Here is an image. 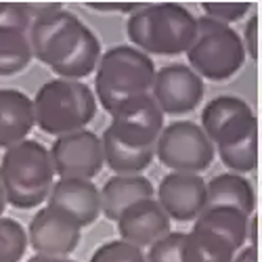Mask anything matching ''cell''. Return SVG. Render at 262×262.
<instances>
[{
    "mask_svg": "<svg viewBox=\"0 0 262 262\" xmlns=\"http://www.w3.org/2000/svg\"><path fill=\"white\" fill-rule=\"evenodd\" d=\"M202 130L216 147H225L254 135L256 118L244 99L216 97L202 112Z\"/></svg>",
    "mask_w": 262,
    "mask_h": 262,
    "instance_id": "30bf717a",
    "label": "cell"
},
{
    "mask_svg": "<svg viewBox=\"0 0 262 262\" xmlns=\"http://www.w3.org/2000/svg\"><path fill=\"white\" fill-rule=\"evenodd\" d=\"M49 154L59 179L93 181L105 164L101 137L86 128L57 137Z\"/></svg>",
    "mask_w": 262,
    "mask_h": 262,
    "instance_id": "ba28073f",
    "label": "cell"
},
{
    "mask_svg": "<svg viewBox=\"0 0 262 262\" xmlns=\"http://www.w3.org/2000/svg\"><path fill=\"white\" fill-rule=\"evenodd\" d=\"M0 28H11L19 32H30L32 17L26 11V5L0 3Z\"/></svg>",
    "mask_w": 262,
    "mask_h": 262,
    "instance_id": "f1b7e54d",
    "label": "cell"
},
{
    "mask_svg": "<svg viewBox=\"0 0 262 262\" xmlns=\"http://www.w3.org/2000/svg\"><path fill=\"white\" fill-rule=\"evenodd\" d=\"M256 231H258V221H256V216L252 214L250 216V223H248V242H250V246H256V239H258L256 237L258 235Z\"/></svg>",
    "mask_w": 262,
    "mask_h": 262,
    "instance_id": "d6a6232c",
    "label": "cell"
},
{
    "mask_svg": "<svg viewBox=\"0 0 262 262\" xmlns=\"http://www.w3.org/2000/svg\"><path fill=\"white\" fill-rule=\"evenodd\" d=\"M235 208L252 216L256 206V195L252 183L235 172L218 174L208 183V208Z\"/></svg>",
    "mask_w": 262,
    "mask_h": 262,
    "instance_id": "d6986e66",
    "label": "cell"
},
{
    "mask_svg": "<svg viewBox=\"0 0 262 262\" xmlns=\"http://www.w3.org/2000/svg\"><path fill=\"white\" fill-rule=\"evenodd\" d=\"M126 34L147 55H187L198 38V17L177 3L143 5L128 17Z\"/></svg>",
    "mask_w": 262,
    "mask_h": 262,
    "instance_id": "6da1fadb",
    "label": "cell"
},
{
    "mask_svg": "<svg viewBox=\"0 0 262 262\" xmlns=\"http://www.w3.org/2000/svg\"><path fill=\"white\" fill-rule=\"evenodd\" d=\"M101 143L105 164L120 177H135L145 172L156 158V147H130L122 143L109 128L103 133Z\"/></svg>",
    "mask_w": 262,
    "mask_h": 262,
    "instance_id": "ac0fdd59",
    "label": "cell"
},
{
    "mask_svg": "<svg viewBox=\"0 0 262 262\" xmlns=\"http://www.w3.org/2000/svg\"><path fill=\"white\" fill-rule=\"evenodd\" d=\"M34 59L28 32L0 28V76L24 72Z\"/></svg>",
    "mask_w": 262,
    "mask_h": 262,
    "instance_id": "603a6c76",
    "label": "cell"
},
{
    "mask_svg": "<svg viewBox=\"0 0 262 262\" xmlns=\"http://www.w3.org/2000/svg\"><path fill=\"white\" fill-rule=\"evenodd\" d=\"M248 223L250 216L244 214L242 210L218 206V208H206L193 227L221 235L235 250H242L248 239Z\"/></svg>",
    "mask_w": 262,
    "mask_h": 262,
    "instance_id": "ffe728a7",
    "label": "cell"
},
{
    "mask_svg": "<svg viewBox=\"0 0 262 262\" xmlns=\"http://www.w3.org/2000/svg\"><path fill=\"white\" fill-rule=\"evenodd\" d=\"M109 130L130 147H156L164 130V112L151 95L139 97L112 114Z\"/></svg>",
    "mask_w": 262,
    "mask_h": 262,
    "instance_id": "8fae6325",
    "label": "cell"
},
{
    "mask_svg": "<svg viewBox=\"0 0 262 262\" xmlns=\"http://www.w3.org/2000/svg\"><path fill=\"white\" fill-rule=\"evenodd\" d=\"M101 212L109 218V221L118 223L122 214L128 212L133 206L154 200V185L143 174H135V177H116L109 179L101 189Z\"/></svg>",
    "mask_w": 262,
    "mask_h": 262,
    "instance_id": "e0dca14e",
    "label": "cell"
},
{
    "mask_svg": "<svg viewBox=\"0 0 262 262\" xmlns=\"http://www.w3.org/2000/svg\"><path fill=\"white\" fill-rule=\"evenodd\" d=\"M156 65L147 53L137 47H114L103 53L95 74V95L105 112L112 116L139 97L151 95Z\"/></svg>",
    "mask_w": 262,
    "mask_h": 262,
    "instance_id": "3957f363",
    "label": "cell"
},
{
    "mask_svg": "<svg viewBox=\"0 0 262 262\" xmlns=\"http://www.w3.org/2000/svg\"><path fill=\"white\" fill-rule=\"evenodd\" d=\"M187 233H168L147 252V262H183V246Z\"/></svg>",
    "mask_w": 262,
    "mask_h": 262,
    "instance_id": "4316f807",
    "label": "cell"
},
{
    "mask_svg": "<svg viewBox=\"0 0 262 262\" xmlns=\"http://www.w3.org/2000/svg\"><path fill=\"white\" fill-rule=\"evenodd\" d=\"M101 57H103V53H101V42H99L97 34L86 28L76 51L63 63L55 65L53 72L63 80H78L80 82V78H86L93 72H97Z\"/></svg>",
    "mask_w": 262,
    "mask_h": 262,
    "instance_id": "7402d4cb",
    "label": "cell"
},
{
    "mask_svg": "<svg viewBox=\"0 0 262 262\" xmlns=\"http://www.w3.org/2000/svg\"><path fill=\"white\" fill-rule=\"evenodd\" d=\"M28 231L13 218H0V262H21L28 250Z\"/></svg>",
    "mask_w": 262,
    "mask_h": 262,
    "instance_id": "d4e9b609",
    "label": "cell"
},
{
    "mask_svg": "<svg viewBox=\"0 0 262 262\" xmlns=\"http://www.w3.org/2000/svg\"><path fill=\"white\" fill-rule=\"evenodd\" d=\"M118 231L124 242L137 248H151L170 233V218L158 200H145L122 214Z\"/></svg>",
    "mask_w": 262,
    "mask_h": 262,
    "instance_id": "9a60e30c",
    "label": "cell"
},
{
    "mask_svg": "<svg viewBox=\"0 0 262 262\" xmlns=\"http://www.w3.org/2000/svg\"><path fill=\"white\" fill-rule=\"evenodd\" d=\"M0 185L7 204L19 210L42 206L55 185V168L49 149L32 139L13 145L0 160Z\"/></svg>",
    "mask_w": 262,
    "mask_h": 262,
    "instance_id": "7a4b0ae2",
    "label": "cell"
},
{
    "mask_svg": "<svg viewBox=\"0 0 262 262\" xmlns=\"http://www.w3.org/2000/svg\"><path fill=\"white\" fill-rule=\"evenodd\" d=\"M233 262H258L256 246H246V248H242V250H237Z\"/></svg>",
    "mask_w": 262,
    "mask_h": 262,
    "instance_id": "1f68e13d",
    "label": "cell"
},
{
    "mask_svg": "<svg viewBox=\"0 0 262 262\" xmlns=\"http://www.w3.org/2000/svg\"><path fill=\"white\" fill-rule=\"evenodd\" d=\"M244 38L233 28L210 17L198 19V38L187 51L189 68L202 80L223 82L233 78L246 63Z\"/></svg>",
    "mask_w": 262,
    "mask_h": 262,
    "instance_id": "5b68a950",
    "label": "cell"
},
{
    "mask_svg": "<svg viewBox=\"0 0 262 262\" xmlns=\"http://www.w3.org/2000/svg\"><path fill=\"white\" fill-rule=\"evenodd\" d=\"M91 262H147V256L141 248L124 242V239H116V242H109L95 250Z\"/></svg>",
    "mask_w": 262,
    "mask_h": 262,
    "instance_id": "484cf974",
    "label": "cell"
},
{
    "mask_svg": "<svg viewBox=\"0 0 262 262\" xmlns=\"http://www.w3.org/2000/svg\"><path fill=\"white\" fill-rule=\"evenodd\" d=\"M5 208H7V195H5L3 185H0V218H3V214H5Z\"/></svg>",
    "mask_w": 262,
    "mask_h": 262,
    "instance_id": "e575fe53",
    "label": "cell"
},
{
    "mask_svg": "<svg viewBox=\"0 0 262 262\" xmlns=\"http://www.w3.org/2000/svg\"><path fill=\"white\" fill-rule=\"evenodd\" d=\"M218 156H221L223 164L239 174V172H252L258 162V143H256V133L250 135L248 139H242L233 145L218 147Z\"/></svg>",
    "mask_w": 262,
    "mask_h": 262,
    "instance_id": "cb8c5ba5",
    "label": "cell"
},
{
    "mask_svg": "<svg viewBox=\"0 0 262 262\" xmlns=\"http://www.w3.org/2000/svg\"><path fill=\"white\" fill-rule=\"evenodd\" d=\"M244 47H246V53H248L252 59L258 57V17H256V15H252L250 21L246 24Z\"/></svg>",
    "mask_w": 262,
    "mask_h": 262,
    "instance_id": "f546056e",
    "label": "cell"
},
{
    "mask_svg": "<svg viewBox=\"0 0 262 262\" xmlns=\"http://www.w3.org/2000/svg\"><path fill=\"white\" fill-rule=\"evenodd\" d=\"M202 9L206 17L218 21V24H233V21H242L252 9V3H202Z\"/></svg>",
    "mask_w": 262,
    "mask_h": 262,
    "instance_id": "83f0119b",
    "label": "cell"
},
{
    "mask_svg": "<svg viewBox=\"0 0 262 262\" xmlns=\"http://www.w3.org/2000/svg\"><path fill=\"white\" fill-rule=\"evenodd\" d=\"M216 145L195 122L183 120L164 126L156 143V158L172 172L198 174L212 166Z\"/></svg>",
    "mask_w": 262,
    "mask_h": 262,
    "instance_id": "8992f818",
    "label": "cell"
},
{
    "mask_svg": "<svg viewBox=\"0 0 262 262\" xmlns=\"http://www.w3.org/2000/svg\"><path fill=\"white\" fill-rule=\"evenodd\" d=\"M235 254L237 250L216 233L193 227L185 237L183 262H233Z\"/></svg>",
    "mask_w": 262,
    "mask_h": 262,
    "instance_id": "44dd1931",
    "label": "cell"
},
{
    "mask_svg": "<svg viewBox=\"0 0 262 262\" xmlns=\"http://www.w3.org/2000/svg\"><path fill=\"white\" fill-rule=\"evenodd\" d=\"M151 97L158 107L170 116H183L198 107L204 99V80L189 65L172 63L156 72Z\"/></svg>",
    "mask_w": 262,
    "mask_h": 262,
    "instance_id": "9c48e42d",
    "label": "cell"
},
{
    "mask_svg": "<svg viewBox=\"0 0 262 262\" xmlns=\"http://www.w3.org/2000/svg\"><path fill=\"white\" fill-rule=\"evenodd\" d=\"M49 206L70 214L80 227L97 223L101 214V193L93 181L59 179L49 195Z\"/></svg>",
    "mask_w": 262,
    "mask_h": 262,
    "instance_id": "5bb4252c",
    "label": "cell"
},
{
    "mask_svg": "<svg viewBox=\"0 0 262 262\" xmlns=\"http://www.w3.org/2000/svg\"><path fill=\"white\" fill-rule=\"evenodd\" d=\"M32 101L36 126L53 137L84 130L97 114V99L93 89L78 80L57 78L45 82Z\"/></svg>",
    "mask_w": 262,
    "mask_h": 262,
    "instance_id": "277c9868",
    "label": "cell"
},
{
    "mask_svg": "<svg viewBox=\"0 0 262 262\" xmlns=\"http://www.w3.org/2000/svg\"><path fill=\"white\" fill-rule=\"evenodd\" d=\"M93 11H116V13H128V17L137 13L143 5L141 3H133V5H124V3H114V5H105V3H91L89 5Z\"/></svg>",
    "mask_w": 262,
    "mask_h": 262,
    "instance_id": "4dcf8cb0",
    "label": "cell"
},
{
    "mask_svg": "<svg viewBox=\"0 0 262 262\" xmlns=\"http://www.w3.org/2000/svg\"><path fill=\"white\" fill-rule=\"evenodd\" d=\"M82 227L70 214L53 206H45L36 212L28 229V242L40 256L68 258L80 244Z\"/></svg>",
    "mask_w": 262,
    "mask_h": 262,
    "instance_id": "7c38bea8",
    "label": "cell"
},
{
    "mask_svg": "<svg viewBox=\"0 0 262 262\" xmlns=\"http://www.w3.org/2000/svg\"><path fill=\"white\" fill-rule=\"evenodd\" d=\"M34 126V101L21 91L0 89V149L24 143Z\"/></svg>",
    "mask_w": 262,
    "mask_h": 262,
    "instance_id": "2e32d148",
    "label": "cell"
},
{
    "mask_svg": "<svg viewBox=\"0 0 262 262\" xmlns=\"http://www.w3.org/2000/svg\"><path fill=\"white\" fill-rule=\"evenodd\" d=\"M84 30V21L65 9L45 15L36 19L28 32L32 53L40 63L53 70L76 51Z\"/></svg>",
    "mask_w": 262,
    "mask_h": 262,
    "instance_id": "52a82bcc",
    "label": "cell"
},
{
    "mask_svg": "<svg viewBox=\"0 0 262 262\" xmlns=\"http://www.w3.org/2000/svg\"><path fill=\"white\" fill-rule=\"evenodd\" d=\"M28 262H76V260H72V258H59V256H40V254H36Z\"/></svg>",
    "mask_w": 262,
    "mask_h": 262,
    "instance_id": "836d02e7",
    "label": "cell"
},
{
    "mask_svg": "<svg viewBox=\"0 0 262 262\" xmlns=\"http://www.w3.org/2000/svg\"><path fill=\"white\" fill-rule=\"evenodd\" d=\"M158 204L170 221H198L208 208V183L200 174L168 172L158 187Z\"/></svg>",
    "mask_w": 262,
    "mask_h": 262,
    "instance_id": "4fadbf2b",
    "label": "cell"
}]
</instances>
